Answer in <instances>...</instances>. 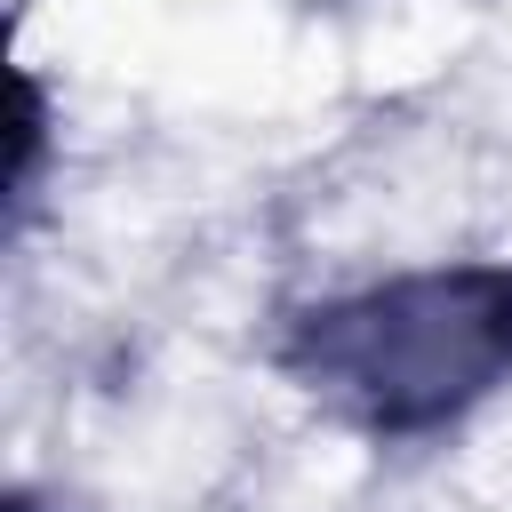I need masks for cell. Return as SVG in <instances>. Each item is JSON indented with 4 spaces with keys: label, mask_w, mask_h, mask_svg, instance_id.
<instances>
[{
    "label": "cell",
    "mask_w": 512,
    "mask_h": 512,
    "mask_svg": "<svg viewBox=\"0 0 512 512\" xmlns=\"http://www.w3.org/2000/svg\"><path fill=\"white\" fill-rule=\"evenodd\" d=\"M272 368L376 448L440 440L512 384V264H408L296 304L272 328Z\"/></svg>",
    "instance_id": "1"
},
{
    "label": "cell",
    "mask_w": 512,
    "mask_h": 512,
    "mask_svg": "<svg viewBox=\"0 0 512 512\" xmlns=\"http://www.w3.org/2000/svg\"><path fill=\"white\" fill-rule=\"evenodd\" d=\"M40 144H48V96H40V80H32V72H16V152H8V200H16V208L32 200Z\"/></svg>",
    "instance_id": "2"
},
{
    "label": "cell",
    "mask_w": 512,
    "mask_h": 512,
    "mask_svg": "<svg viewBox=\"0 0 512 512\" xmlns=\"http://www.w3.org/2000/svg\"><path fill=\"white\" fill-rule=\"evenodd\" d=\"M0 512H48V504H40L32 488H8V504H0Z\"/></svg>",
    "instance_id": "3"
}]
</instances>
